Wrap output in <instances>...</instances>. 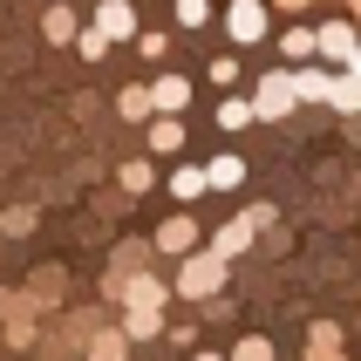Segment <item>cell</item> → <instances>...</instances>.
<instances>
[{
  "label": "cell",
  "mask_w": 361,
  "mask_h": 361,
  "mask_svg": "<svg viewBox=\"0 0 361 361\" xmlns=\"http://www.w3.org/2000/svg\"><path fill=\"white\" fill-rule=\"evenodd\" d=\"M219 280H225V259H184L178 293L184 300H204V293H219Z\"/></svg>",
  "instance_id": "1"
},
{
  "label": "cell",
  "mask_w": 361,
  "mask_h": 361,
  "mask_svg": "<svg viewBox=\"0 0 361 361\" xmlns=\"http://www.w3.org/2000/svg\"><path fill=\"white\" fill-rule=\"evenodd\" d=\"M96 27H102L109 41L137 35V14H130V0H102V7H96Z\"/></svg>",
  "instance_id": "2"
},
{
  "label": "cell",
  "mask_w": 361,
  "mask_h": 361,
  "mask_svg": "<svg viewBox=\"0 0 361 361\" xmlns=\"http://www.w3.org/2000/svg\"><path fill=\"white\" fill-rule=\"evenodd\" d=\"M300 96V75H273L259 89V116H286V102Z\"/></svg>",
  "instance_id": "3"
},
{
  "label": "cell",
  "mask_w": 361,
  "mask_h": 361,
  "mask_svg": "<svg viewBox=\"0 0 361 361\" xmlns=\"http://www.w3.org/2000/svg\"><path fill=\"white\" fill-rule=\"evenodd\" d=\"M225 20H232V35H239V41H259L266 35V7H259V0H239Z\"/></svg>",
  "instance_id": "4"
},
{
  "label": "cell",
  "mask_w": 361,
  "mask_h": 361,
  "mask_svg": "<svg viewBox=\"0 0 361 361\" xmlns=\"http://www.w3.org/2000/svg\"><path fill=\"white\" fill-rule=\"evenodd\" d=\"M41 35H48V41H75V14H68V0H55V7H48Z\"/></svg>",
  "instance_id": "5"
},
{
  "label": "cell",
  "mask_w": 361,
  "mask_h": 361,
  "mask_svg": "<svg viewBox=\"0 0 361 361\" xmlns=\"http://www.w3.org/2000/svg\"><path fill=\"white\" fill-rule=\"evenodd\" d=\"M321 48H327V55H341V61L361 55V48H355V27H341V20H334V27H321Z\"/></svg>",
  "instance_id": "6"
},
{
  "label": "cell",
  "mask_w": 361,
  "mask_h": 361,
  "mask_svg": "<svg viewBox=\"0 0 361 361\" xmlns=\"http://www.w3.org/2000/svg\"><path fill=\"white\" fill-rule=\"evenodd\" d=\"M157 307H130V321H123V334H130V341H150V334H157Z\"/></svg>",
  "instance_id": "7"
},
{
  "label": "cell",
  "mask_w": 361,
  "mask_h": 361,
  "mask_svg": "<svg viewBox=\"0 0 361 361\" xmlns=\"http://www.w3.org/2000/svg\"><path fill=\"white\" fill-rule=\"evenodd\" d=\"M150 96H157V109H184V102H191V82H178V75H164L157 89H150Z\"/></svg>",
  "instance_id": "8"
},
{
  "label": "cell",
  "mask_w": 361,
  "mask_h": 361,
  "mask_svg": "<svg viewBox=\"0 0 361 361\" xmlns=\"http://www.w3.org/2000/svg\"><path fill=\"white\" fill-rule=\"evenodd\" d=\"M116 109L137 123V116H150V109H157V96H150V89H123V102H116Z\"/></svg>",
  "instance_id": "9"
},
{
  "label": "cell",
  "mask_w": 361,
  "mask_h": 361,
  "mask_svg": "<svg viewBox=\"0 0 361 361\" xmlns=\"http://www.w3.org/2000/svg\"><path fill=\"white\" fill-rule=\"evenodd\" d=\"M191 239H198V225H191V219H171V225H164V252H184Z\"/></svg>",
  "instance_id": "10"
},
{
  "label": "cell",
  "mask_w": 361,
  "mask_h": 361,
  "mask_svg": "<svg viewBox=\"0 0 361 361\" xmlns=\"http://www.w3.org/2000/svg\"><path fill=\"white\" fill-rule=\"evenodd\" d=\"M123 341H130V334H96V341H89V361H123Z\"/></svg>",
  "instance_id": "11"
},
{
  "label": "cell",
  "mask_w": 361,
  "mask_h": 361,
  "mask_svg": "<svg viewBox=\"0 0 361 361\" xmlns=\"http://www.w3.org/2000/svg\"><path fill=\"white\" fill-rule=\"evenodd\" d=\"M204 184H212V171H178V178H171V191H178V198H198Z\"/></svg>",
  "instance_id": "12"
},
{
  "label": "cell",
  "mask_w": 361,
  "mask_h": 361,
  "mask_svg": "<svg viewBox=\"0 0 361 361\" xmlns=\"http://www.w3.org/2000/svg\"><path fill=\"white\" fill-rule=\"evenodd\" d=\"M130 307H164V286L157 280H137V286H130Z\"/></svg>",
  "instance_id": "13"
},
{
  "label": "cell",
  "mask_w": 361,
  "mask_h": 361,
  "mask_svg": "<svg viewBox=\"0 0 361 361\" xmlns=\"http://www.w3.org/2000/svg\"><path fill=\"white\" fill-rule=\"evenodd\" d=\"M280 48H286V55H314V48H321V35H307V27H293V35H286Z\"/></svg>",
  "instance_id": "14"
},
{
  "label": "cell",
  "mask_w": 361,
  "mask_h": 361,
  "mask_svg": "<svg viewBox=\"0 0 361 361\" xmlns=\"http://www.w3.org/2000/svg\"><path fill=\"white\" fill-rule=\"evenodd\" d=\"M150 143H157V150H178V143H184V130H178V123H171V116H164L157 130H150Z\"/></svg>",
  "instance_id": "15"
},
{
  "label": "cell",
  "mask_w": 361,
  "mask_h": 361,
  "mask_svg": "<svg viewBox=\"0 0 361 361\" xmlns=\"http://www.w3.org/2000/svg\"><path fill=\"white\" fill-rule=\"evenodd\" d=\"M245 116H259V109H252V102H225V109H219V123H225V130H239Z\"/></svg>",
  "instance_id": "16"
},
{
  "label": "cell",
  "mask_w": 361,
  "mask_h": 361,
  "mask_svg": "<svg viewBox=\"0 0 361 361\" xmlns=\"http://www.w3.org/2000/svg\"><path fill=\"white\" fill-rule=\"evenodd\" d=\"M0 225H7V232H14V239H20V232H35V212H27V204H14V212H7V219H0Z\"/></svg>",
  "instance_id": "17"
},
{
  "label": "cell",
  "mask_w": 361,
  "mask_h": 361,
  "mask_svg": "<svg viewBox=\"0 0 361 361\" xmlns=\"http://www.w3.org/2000/svg\"><path fill=\"white\" fill-rule=\"evenodd\" d=\"M245 239H252V225H245V219H239V225H225V239H219V252H239Z\"/></svg>",
  "instance_id": "18"
},
{
  "label": "cell",
  "mask_w": 361,
  "mask_h": 361,
  "mask_svg": "<svg viewBox=\"0 0 361 361\" xmlns=\"http://www.w3.org/2000/svg\"><path fill=\"white\" fill-rule=\"evenodd\" d=\"M204 14H212L204 0H178V20H184V27H204Z\"/></svg>",
  "instance_id": "19"
},
{
  "label": "cell",
  "mask_w": 361,
  "mask_h": 361,
  "mask_svg": "<svg viewBox=\"0 0 361 361\" xmlns=\"http://www.w3.org/2000/svg\"><path fill=\"white\" fill-rule=\"evenodd\" d=\"M239 171H245L239 157H219V164H212V184H239Z\"/></svg>",
  "instance_id": "20"
},
{
  "label": "cell",
  "mask_w": 361,
  "mask_h": 361,
  "mask_svg": "<svg viewBox=\"0 0 361 361\" xmlns=\"http://www.w3.org/2000/svg\"><path fill=\"white\" fill-rule=\"evenodd\" d=\"M75 48H82V55H89V61H96V55H102V48H109V35H102V27H89V35H82V41H75Z\"/></svg>",
  "instance_id": "21"
},
{
  "label": "cell",
  "mask_w": 361,
  "mask_h": 361,
  "mask_svg": "<svg viewBox=\"0 0 361 361\" xmlns=\"http://www.w3.org/2000/svg\"><path fill=\"white\" fill-rule=\"evenodd\" d=\"M232 361H273V355H266V341H245V348H239Z\"/></svg>",
  "instance_id": "22"
},
{
  "label": "cell",
  "mask_w": 361,
  "mask_h": 361,
  "mask_svg": "<svg viewBox=\"0 0 361 361\" xmlns=\"http://www.w3.org/2000/svg\"><path fill=\"white\" fill-rule=\"evenodd\" d=\"M198 361H219V355H198Z\"/></svg>",
  "instance_id": "23"
}]
</instances>
